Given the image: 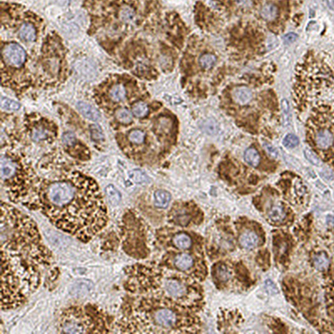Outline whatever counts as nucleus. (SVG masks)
I'll return each instance as SVG.
<instances>
[{
	"mask_svg": "<svg viewBox=\"0 0 334 334\" xmlns=\"http://www.w3.org/2000/svg\"><path fill=\"white\" fill-rule=\"evenodd\" d=\"M1 212V308L8 311L39 288L54 258L30 217L4 201Z\"/></svg>",
	"mask_w": 334,
	"mask_h": 334,
	"instance_id": "f257e3e1",
	"label": "nucleus"
},
{
	"mask_svg": "<svg viewBox=\"0 0 334 334\" xmlns=\"http://www.w3.org/2000/svg\"><path fill=\"white\" fill-rule=\"evenodd\" d=\"M34 210L58 229L87 243L108 222L107 208L95 180L80 171H66L40 180Z\"/></svg>",
	"mask_w": 334,
	"mask_h": 334,
	"instance_id": "f03ea898",
	"label": "nucleus"
},
{
	"mask_svg": "<svg viewBox=\"0 0 334 334\" xmlns=\"http://www.w3.org/2000/svg\"><path fill=\"white\" fill-rule=\"evenodd\" d=\"M187 309L170 301L127 294L115 326L123 334L191 332L193 319Z\"/></svg>",
	"mask_w": 334,
	"mask_h": 334,
	"instance_id": "7ed1b4c3",
	"label": "nucleus"
},
{
	"mask_svg": "<svg viewBox=\"0 0 334 334\" xmlns=\"http://www.w3.org/2000/svg\"><path fill=\"white\" fill-rule=\"evenodd\" d=\"M127 294L150 296L192 308L198 298L196 284L183 272L157 262L136 263L125 270Z\"/></svg>",
	"mask_w": 334,
	"mask_h": 334,
	"instance_id": "20e7f679",
	"label": "nucleus"
},
{
	"mask_svg": "<svg viewBox=\"0 0 334 334\" xmlns=\"http://www.w3.org/2000/svg\"><path fill=\"white\" fill-rule=\"evenodd\" d=\"M0 170L2 186L8 200L34 209L37 190L41 180L28 162L11 151L3 150Z\"/></svg>",
	"mask_w": 334,
	"mask_h": 334,
	"instance_id": "39448f33",
	"label": "nucleus"
},
{
	"mask_svg": "<svg viewBox=\"0 0 334 334\" xmlns=\"http://www.w3.org/2000/svg\"><path fill=\"white\" fill-rule=\"evenodd\" d=\"M305 66L301 68L305 71V73L298 69L296 76L295 84H304L294 86V95L303 92V95L297 100L298 106L305 104V108L314 99L319 98L324 92L334 88V72L326 60L323 57H317L315 55H308L304 61ZM296 102V101H295Z\"/></svg>",
	"mask_w": 334,
	"mask_h": 334,
	"instance_id": "423d86ee",
	"label": "nucleus"
},
{
	"mask_svg": "<svg viewBox=\"0 0 334 334\" xmlns=\"http://www.w3.org/2000/svg\"><path fill=\"white\" fill-rule=\"evenodd\" d=\"M306 130L311 146L334 167V103H318L311 110Z\"/></svg>",
	"mask_w": 334,
	"mask_h": 334,
	"instance_id": "0eeeda50",
	"label": "nucleus"
},
{
	"mask_svg": "<svg viewBox=\"0 0 334 334\" xmlns=\"http://www.w3.org/2000/svg\"><path fill=\"white\" fill-rule=\"evenodd\" d=\"M112 327V319L94 305L66 308L60 314L58 324L59 332L65 334H104L111 332Z\"/></svg>",
	"mask_w": 334,
	"mask_h": 334,
	"instance_id": "6e6552de",
	"label": "nucleus"
},
{
	"mask_svg": "<svg viewBox=\"0 0 334 334\" xmlns=\"http://www.w3.org/2000/svg\"><path fill=\"white\" fill-rule=\"evenodd\" d=\"M120 235L123 250L128 256L138 260L149 256V229L135 210L130 209L123 215Z\"/></svg>",
	"mask_w": 334,
	"mask_h": 334,
	"instance_id": "1a4fd4ad",
	"label": "nucleus"
},
{
	"mask_svg": "<svg viewBox=\"0 0 334 334\" xmlns=\"http://www.w3.org/2000/svg\"><path fill=\"white\" fill-rule=\"evenodd\" d=\"M27 55L24 48L16 43L3 45L2 50L3 64L13 68H20L26 61Z\"/></svg>",
	"mask_w": 334,
	"mask_h": 334,
	"instance_id": "9d476101",
	"label": "nucleus"
},
{
	"mask_svg": "<svg viewBox=\"0 0 334 334\" xmlns=\"http://www.w3.org/2000/svg\"><path fill=\"white\" fill-rule=\"evenodd\" d=\"M191 215L189 214L185 206H173L169 215L170 223L180 227H186L191 222Z\"/></svg>",
	"mask_w": 334,
	"mask_h": 334,
	"instance_id": "9b49d317",
	"label": "nucleus"
},
{
	"mask_svg": "<svg viewBox=\"0 0 334 334\" xmlns=\"http://www.w3.org/2000/svg\"><path fill=\"white\" fill-rule=\"evenodd\" d=\"M232 97L236 104L238 105H247L253 98V92L247 86L237 87L232 92Z\"/></svg>",
	"mask_w": 334,
	"mask_h": 334,
	"instance_id": "f8f14e48",
	"label": "nucleus"
},
{
	"mask_svg": "<svg viewBox=\"0 0 334 334\" xmlns=\"http://www.w3.org/2000/svg\"><path fill=\"white\" fill-rule=\"evenodd\" d=\"M279 7L274 2H266L260 9V16L266 22H273L279 16Z\"/></svg>",
	"mask_w": 334,
	"mask_h": 334,
	"instance_id": "ddd939ff",
	"label": "nucleus"
},
{
	"mask_svg": "<svg viewBox=\"0 0 334 334\" xmlns=\"http://www.w3.org/2000/svg\"><path fill=\"white\" fill-rule=\"evenodd\" d=\"M170 243L173 248L180 250H189L192 246L191 237L185 233H176L170 238Z\"/></svg>",
	"mask_w": 334,
	"mask_h": 334,
	"instance_id": "4468645a",
	"label": "nucleus"
},
{
	"mask_svg": "<svg viewBox=\"0 0 334 334\" xmlns=\"http://www.w3.org/2000/svg\"><path fill=\"white\" fill-rule=\"evenodd\" d=\"M239 243H240V245L245 249H248V250L253 249L258 245V236L253 231H247L240 236Z\"/></svg>",
	"mask_w": 334,
	"mask_h": 334,
	"instance_id": "2eb2a0df",
	"label": "nucleus"
},
{
	"mask_svg": "<svg viewBox=\"0 0 334 334\" xmlns=\"http://www.w3.org/2000/svg\"><path fill=\"white\" fill-rule=\"evenodd\" d=\"M77 109L84 116L92 121H98L100 119V114L96 108L91 104H87L85 102H78Z\"/></svg>",
	"mask_w": 334,
	"mask_h": 334,
	"instance_id": "dca6fc26",
	"label": "nucleus"
},
{
	"mask_svg": "<svg viewBox=\"0 0 334 334\" xmlns=\"http://www.w3.org/2000/svg\"><path fill=\"white\" fill-rule=\"evenodd\" d=\"M127 96V91L126 88L123 84H115L114 85H111L108 91V97L111 99V101L118 102L124 101Z\"/></svg>",
	"mask_w": 334,
	"mask_h": 334,
	"instance_id": "f3484780",
	"label": "nucleus"
},
{
	"mask_svg": "<svg viewBox=\"0 0 334 334\" xmlns=\"http://www.w3.org/2000/svg\"><path fill=\"white\" fill-rule=\"evenodd\" d=\"M171 196L168 191L158 190L154 193V203L159 208H167L169 206Z\"/></svg>",
	"mask_w": 334,
	"mask_h": 334,
	"instance_id": "a211bd4d",
	"label": "nucleus"
},
{
	"mask_svg": "<svg viewBox=\"0 0 334 334\" xmlns=\"http://www.w3.org/2000/svg\"><path fill=\"white\" fill-rule=\"evenodd\" d=\"M269 219L273 222H281L286 218V212L281 205L271 206L268 212Z\"/></svg>",
	"mask_w": 334,
	"mask_h": 334,
	"instance_id": "6ab92c4d",
	"label": "nucleus"
},
{
	"mask_svg": "<svg viewBox=\"0 0 334 334\" xmlns=\"http://www.w3.org/2000/svg\"><path fill=\"white\" fill-rule=\"evenodd\" d=\"M244 160L249 166L256 167L260 164L261 157L255 148H249L244 153Z\"/></svg>",
	"mask_w": 334,
	"mask_h": 334,
	"instance_id": "aec40b11",
	"label": "nucleus"
},
{
	"mask_svg": "<svg viewBox=\"0 0 334 334\" xmlns=\"http://www.w3.org/2000/svg\"><path fill=\"white\" fill-rule=\"evenodd\" d=\"M216 63L217 57L212 53H205L199 58V64L205 70H210L214 67Z\"/></svg>",
	"mask_w": 334,
	"mask_h": 334,
	"instance_id": "412c9836",
	"label": "nucleus"
},
{
	"mask_svg": "<svg viewBox=\"0 0 334 334\" xmlns=\"http://www.w3.org/2000/svg\"><path fill=\"white\" fill-rule=\"evenodd\" d=\"M105 193L107 196L109 201L112 205H117L120 203L121 196H120V191L113 185H109L105 188Z\"/></svg>",
	"mask_w": 334,
	"mask_h": 334,
	"instance_id": "4be33fe9",
	"label": "nucleus"
},
{
	"mask_svg": "<svg viewBox=\"0 0 334 334\" xmlns=\"http://www.w3.org/2000/svg\"><path fill=\"white\" fill-rule=\"evenodd\" d=\"M313 265L318 270L320 271L325 270L329 266V257L327 256L326 254H317L316 256L313 257Z\"/></svg>",
	"mask_w": 334,
	"mask_h": 334,
	"instance_id": "5701e85b",
	"label": "nucleus"
},
{
	"mask_svg": "<svg viewBox=\"0 0 334 334\" xmlns=\"http://www.w3.org/2000/svg\"><path fill=\"white\" fill-rule=\"evenodd\" d=\"M50 136L49 131L44 127H35L33 129L31 132V138L35 142H40V141H46L48 137Z\"/></svg>",
	"mask_w": 334,
	"mask_h": 334,
	"instance_id": "b1692460",
	"label": "nucleus"
},
{
	"mask_svg": "<svg viewBox=\"0 0 334 334\" xmlns=\"http://www.w3.org/2000/svg\"><path fill=\"white\" fill-rule=\"evenodd\" d=\"M115 116L120 123H123V124H129L132 121V115L126 108H121L117 111H115Z\"/></svg>",
	"mask_w": 334,
	"mask_h": 334,
	"instance_id": "393cba45",
	"label": "nucleus"
},
{
	"mask_svg": "<svg viewBox=\"0 0 334 334\" xmlns=\"http://www.w3.org/2000/svg\"><path fill=\"white\" fill-rule=\"evenodd\" d=\"M148 111H149V108L145 102H137L134 104L133 107H132V112L137 117H145L147 115Z\"/></svg>",
	"mask_w": 334,
	"mask_h": 334,
	"instance_id": "a878e982",
	"label": "nucleus"
},
{
	"mask_svg": "<svg viewBox=\"0 0 334 334\" xmlns=\"http://www.w3.org/2000/svg\"><path fill=\"white\" fill-rule=\"evenodd\" d=\"M1 107L3 110H8V111H15L20 108V104L15 100H13V99L2 97L1 98Z\"/></svg>",
	"mask_w": 334,
	"mask_h": 334,
	"instance_id": "bb28decb",
	"label": "nucleus"
},
{
	"mask_svg": "<svg viewBox=\"0 0 334 334\" xmlns=\"http://www.w3.org/2000/svg\"><path fill=\"white\" fill-rule=\"evenodd\" d=\"M282 144L287 148H294L296 146H298L299 139L295 135L289 134V135H287V136H285V138L283 139V141H282Z\"/></svg>",
	"mask_w": 334,
	"mask_h": 334,
	"instance_id": "cd10ccee",
	"label": "nucleus"
},
{
	"mask_svg": "<svg viewBox=\"0 0 334 334\" xmlns=\"http://www.w3.org/2000/svg\"><path fill=\"white\" fill-rule=\"evenodd\" d=\"M130 176L133 181L136 183L146 182L147 180V176L145 175V173L142 172L140 170H135L130 173Z\"/></svg>",
	"mask_w": 334,
	"mask_h": 334,
	"instance_id": "c85d7f7f",
	"label": "nucleus"
},
{
	"mask_svg": "<svg viewBox=\"0 0 334 334\" xmlns=\"http://www.w3.org/2000/svg\"><path fill=\"white\" fill-rule=\"evenodd\" d=\"M217 276L221 281H227L229 279L230 272L227 266L222 265L217 267Z\"/></svg>",
	"mask_w": 334,
	"mask_h": 334,
	"instance_id": "c756f323",
	"label": "nucleus"
},
{
	"mask_svg": "<svg viewBox=\"0 0 334 334\" xmlns=\"http://www.w3.org/2000/svg\"><path fill=\"white\" fill-rule=\"evenodd\" d=\"M304 154L307 159L312 163V164L315 165V166H319L320 165V160L313 151L309 149L304 150Z\"/></svg>",
	"mask_w": 334,
	"mask_h": 334,
	"instance_id": "7c9ffc66",
	"label": "nucleus"
},
{
	"mask_svg": "<svg viewBox=\"0 0 334 334\" xmlns=\"http://www.w3.org/2000/svg\"><path fill=\"white\" fill-rule=\"evenodd\" d=\"M62 141L63 143L66 146H74L76 142V137L72 132H67V133L64 134V136H62Z\"/></svg>",
	"mask_w": 334,
	"mask_h": 334,
	"instance_id": "2f4dec72",
	"label": "nucleus"
},
{
	"mask_svg": "<svg viewBox=\"0 0 334 334\" xmlns=\"http://www.w3.org/2000/svg\"><path fill=\"white\" fill-rule=\"evenodd\" d=\"M90 132L91 136L94 140H101L104 138L103 133H102L101 129L99 128V125H92L90 126Z\"/></svg>",
	"mask_w": 334,
	"mask_h": 334,
	"instance_id": "473e14b6",
	"label": "nucleus"
},
{
	"mask_svg": "<svg viewBox=\"0 0 334 334\" xmlns=\"http://www.w3.org/2000/svg\"><path fill=\"white\" fill-rule=\"evenodd\" d=\"M266 289L267 290V292L270 294H275L276 292H277V287L275 286L274 283L270 280H267L266 282Z\"/></svg>",
	"mask_w": 334,
	"mask_h": 334,
	"instance_id": "72a5a7b5",
	"label": "nucleus"
},
{
	"mask_svg": "<svg viewBox=\"0 0 334 334\" xmlns=\"http://www.w3.org/2000/svg\"><path fill=\"white\" fill-rule=\"evenodd\" d=\"M297 38H298L297 34H294V33H289V34H287L283 37V40L287 44H291V43H293V42L295 41Z\"/></svg>",
	"mask_w": 334,
	"mask_h": 334,
	"instance_id": "f704fd0d",
	"label": "nucleus"
},
{
	"mask_svg": "<svg viewBox=\"0 0 334 334\" xmlns=\"http://www.w3.org/2000/svg\"><path fill=\"white\" fill-rule=\"evenodd\" d=\"M265 147H266V151L269 152V154L271 155L272 157H277V150L275 149L273 146L266 144V145H265Z\"/></svg>",
	"mask_w": 334,
	"mask_h": 334,
	"instance_id": "c9c22d12",
	"label": "nucleus"
},
{
	"mask_svg": "<svg viewBox=\"0 0 334 334\" xmlns=\"http://www.w3.org/2000/svg\"><path fill=\"white\" fill-rule=\"evenodd\" d=\"M55 1L56 3L60 4V5H66V4H68L69 2H70V0H55Z\"/></svg>",
	"mask_w": 334,
	"mask_h": 334,
	"instance_id": "e433bc0d",
	"label": "nucleus"
},
{
	"mask_svg": "<svg viewBox=\"0 0 334 334\" xmlns=\"http://www.w3.org/2000/svg\"><path fill=\"white\" fill-rule=\"evenodd\" d=\"M327 3L332 10L334 11V0H327Z\"/></svg>",
	"mask_w": 334,
	"mask_h": 334,
	"instance_id": "4c0bfd02",
	"label": "nucleus"
}]
</instances>
